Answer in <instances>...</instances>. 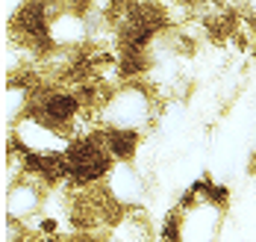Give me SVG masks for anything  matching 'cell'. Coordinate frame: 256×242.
Listing matches in <instances>:
<instances>
[{
	"mask_svg": "<svg viewBox=\"0 0 256 242\" xmlns=\"http://www.w3.org/2000/svg\"><path fill=\"white\" fill-rule=\"evenodd\" d=\"M227 215V192L200 180L182 195L162 224V242H218Z\"/></svg>",
	"mask_w": 256,
	"mask_h": 242,
	"instance_id": "6da1fadb",
	"label": "cell"
},
{
	"mask_svg": "<svg viewBox=\"0 0 256 242\" xmlns=\"http://www.w3.org/2000/svg\"><path fill=\"white\" fill-rule=\"evenodd\" d=\"M156 115H159V101H156L154 89L138 80H121L106 95L94 121H98V127L144 133L156 121Z\"/></svg>",
	"mask_w": 256,
	"mask_h": 242,
	"instance_id": "7a4b0ae2",
	"label": "cell"
},
{
	"mask_svg": "<svg viewBox=\"0 0 256 242\" xmlns=\"http://www.w3.org/2000/svg\"><path fill=\"white\" fill-rule=\"evenodd\" d=\"M65 165H68V180L80 189H88L106 180V174L115 165V160L106 151L100 133L92 130V133H86L71 142V148L65 154Z\"/></svg>",
	"mask_w": 256,
	"mask_h": 242,
	"instance_id": "3957f363",
	"label": "cell"
},
{
	"mask_svg": "<svg viewBox=\"0 0 256 242\" xmlns=\"http://www.w3.org/2000/svg\"><path fill=\"white\" fill-rule=\"evenodd\" d=\"M71 136L62 133L38 115L26 112L24 118L12 127V148H18L24 157H65L71 148Z\"/></svg>",
	"mask_w": 256,
	"mask_h": 242,
	"instance_id": "277c9868",
	"label": "cell"
},
{
	"mask_svg": "<svg viewBox=\"0 0 256 242\" xmlns=\"http://www.w3.org/2000/svg\"><path fill=\"white\" fill-rule=\"evenodd\" d=\"M48 192H50L48 183H42L36 174H26L24 171L18 180L6 183V198H3V213H6V218L21 221V224L36 221L38 215L44 213Z\"/></svg>",
	"mask_w": 256,
	"mask_h": 242,
	"instance_id": "5b68a950",
	"label": "cell"
},
{
	"mask_svg": "<svg viewBox=\"0 0 256 242\" xmlns=\"http://www.w3.org/2000/svg\"><path fill=\"white\" fill-rule=\"evenodd\" d=\"M103 189L121 213L142 210L148 201V177L136 162H115L103 180Z\"/></svg>",
	"mask_w": 256,
	"mask_h": 242,
	"instance_id": "8992f818",
	"label": "cell"
},
{
	"mask_svg": "<svg viewBox=\"0 0 256 242\" xmlns=\"http://www.w3.org/2000/svg\"><path fill=\"white\" fill-rule=\"evenodd\" d=\"M106 239H109V242H154L150 218L142 213V210L121 213V215H118V221L109 227Z\"/></svg>",
	"mask_w": 256,
	"mask_h": 242,
	"instance_id": "52a82bcc",
	"label": "cell"
},
{
	"mask_svg": "<svg viewBox=\"0 0 256 242\" xmlns=\"http://www.w3.org/2000/svg\"><path fill=\"white\" fill-rule=\"evenodd\" d=\"M106 151L112 154L115 162H136L138 157V145H142V133L132 130H115V127H98Z\"/></svg>",
	"mask_w": 256,
	"mask_h": 242,
	"instance_id": "ba28073f",
	"label": "cell"
},
{
	"mask_svg": "<svg viewBox=\"0 0 256 242\" xmlns=\"http://www.w3.org/2000/svg\"><path fill=\"white\" fill-rule=\"evenodd\" d=\"M232 3H236L238 15H242L250 27H256V0H232Z\"/></svg>",
	"mask_w": 256,
	"mask_h": 242,
	"instance_id": "9c48e42d",
	"label": "cell"
}]
</instances>
